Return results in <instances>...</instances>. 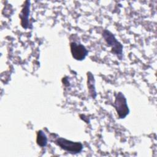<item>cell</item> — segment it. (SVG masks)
Wrapping results in <instances>:
<instances>
[{"mask_svg": "<svg viewBox=\"0 0 157 157\" xmlns=\"http://www.w3.org/2000/svg\"><path fill=\"white\" fill-rule=\"evenodd\" d=\"M55 144L63 150L72 154L80 153L83 149V145L80 142H72L62 137L58 138L55 140Z\"/></svg>", "mask_w": 157, "mask_h": 157, "instance_id": "obj_1", "label": "cell"}, {"mask_svg": "<svg viewBox=\"0 0 157 157\" xmlns=\"http://www.w3.org/2000/svg\"><path fill=\"white\" fill-rule=\"evenodd\" d=\"M102 36L107 45L111 47L112 52L119 58L121 57L123 52V45L117 40L115 36L108 30H104Z\"/></svg>", "mask_w": 157, "mask_h": 157, "instance_id": "obj_2", "label": "cell"}, {"mask_svg": "<svg viewBox=\"0 0 157 157\" xmlns=\"http://www.w3.org/2000/svg\"><path fill=\"white\" fill-rule=\"evenodd\" d=\"M113 106L120 118H125L129 112L126 99L121 92L117 94Z\"/></svg>", "mask_w": 157, "mask_h": 157, "instance_id": "obj_3", "label": "cell"}, {"mask_svg": "<svg viewBox=\"0 0 157 157\" xmlns=\"http://www.w3.org/2000/svg\"><path fill=\"white\" fill-rule=\"evenodd\" d=\"M71 52L72 57L78 61H82L85 58L88 54V50L81 44H77L75 42H71Z\"/></svg>", "mask_w": 157, "mask_h": 157, "instance_id": "obj_4", "label": "cell"}, {"mask_svg": "<svg viewBox=\"0 0 157 157\" xmlns=\"http://www.w3.org/2000/svg\"><path fill=\"white\" fill-rule=\"evenodd\" d=\"M30 12V2L28 1H25L24 6L19 15V17L21 19V26L26 29L29 26V14Z\"/></svg>", "mask_w": 157, "mask_h": 157, "instance_id": "obj_5", "label": "cell"}, {"mask_svg": "<svg viewBox=\"0 0 157 157\" xmlns=\"http://www.w3.org/2000/svg\"><path fill=\"white\" fill-rule=\"evenodd\" d=\"M36 142L38 145L42 147H45L47 144V137L42 130H39L37 132Z\"/></svg>", "mask_w": 157, "mask_h": 157, "instance_id": "obj_6", "label": "cell"}]
</instances>
